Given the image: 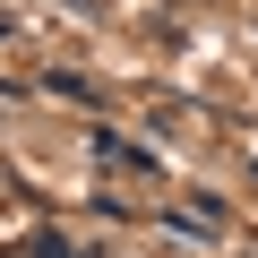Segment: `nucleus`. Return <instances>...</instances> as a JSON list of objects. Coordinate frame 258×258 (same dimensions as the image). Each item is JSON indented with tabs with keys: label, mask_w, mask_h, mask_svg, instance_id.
<instances>
[{
	"label": "nucleus",
	"mask_w": 258,
	"mask_h": 258,
	"mask_svg": "<svg viewBox=\"0 0 258 258\" xmlns=\"http://www.w3.org/2000/svg\"><path fill=\"white\" fill-rule=\"evenodd\" d=\"M95 155H103V164H120V172H147V181H155V155H147V147H120V138H95Z\"/></svg>",
	"instance_id": "nucleus-1"
}]
</instances>
